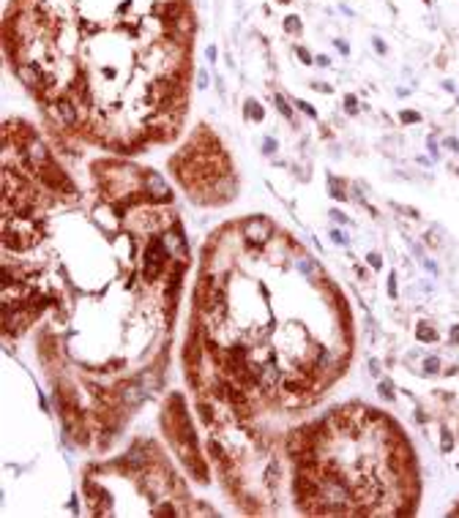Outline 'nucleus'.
Masks as SVG:
<instances>
[{"label": "nucleus", "instance_id": "nucleus-1", "mask_svg": "<svg viewBox=\"0 0 459 518\" xmlns=\"http://www.w3.org/2000/svg\"><path fill=\"white\" fill-rule=\"evenodd\" d=\"M164 267H167V249L162 245V240H150L145 245V265H142L145 281H156Z\"/></svg>", "mask_w": 459, "mask_h": 518}, {"label": "nucleus", "instance_id": "nucleus-2", "mask_svg": "<svg viewBox=\"0 0 459 518\" xmlns=\"http://www.w3.org/2000/svg\"><path fill=\"white\" fill-rule=\"evenodd\" d=\"M271 232H273V227L268 224V221H263V218H249L246 224H243V235H246V240L257 243V245H265L268 240H271Z\"/></svg>", "mask_w": 459, "mask_h": 518}, {"label": "nucleus", "instance_id": "nucleus-3", "mask_svg": "<svg viewBox=\"0 0 459 518\" xmlns=\"http://www.w3.org/2000/svg\"><path fill=\"white\" fill-rule=\"evenodd\" d=\"M52 115L58 117L60 123H66V126H74L77 120H80V109H77V104L71 101V98H58L52 104Z\"/></svg>", "mask_w": 459, "mask_h": 518}, {"label": "nucleus", "instance_id": "nucleus-4", "mask_svg": "<svg viewBox=\"0 0 459 518\" xmlns=\"http://www.w3.org/2000/svg\"><path fill=\"white\" fill-rule=\"evenodd\" d=\"M145 194L148 196H153V199H170V188H167V183L162 180V175H156V172H148L145 175Z\"/></svg>", "mask_w": 459, "mask_h": 518}, {"label": "nucleus", "instance_id": "nucleus-5", "mask_svg": "<svg viewBox=\"0 0 459 518\" xmlns=\"http://www.w3.org/2000/svg\"><path fill=\"white\" fill-rule=\"evenodd\" d=\"M246 109H249L246 115L251 117V120H263V107H260L257 101H249V104H246Z\"/></svg>", "mask_w": 459, "mask_h": 518}, {"label": "nucleus", "instance_id": "nucleus-6", "mask_svg": "<svg viewBox=\"0 0 459 518\" xmlns=\"http://www.w3.org/2000/svg\"><path fill=\"white\" fill-rule=\"evenodd\" d=\"M418 338H421V341H434V338H438V333H434L429 325H421V328H418Z\"/></svg>", "mask_w": 459, "mask_h": 518}, {"label": "nucleus", "instance_id": "nucleus-7", "mask_svg": "<svg viewBox=\"0 0 459 518\" xmlns=\"http://www.w3.org/2000/svg\"><path fill=\"white\" fill-rule=\"evenodd\" d=\"M273 101H276V107H279V112H282V115H284V117H287V120H290V117H292V109L287 107V101H284L282 95H273Z\"/></svg>", "mask_w": 459, "mask_h": 518}, {"label": "nucleus", "instance_id": "nucleus-8", "mask_svg": "<svg viewBox=\"0 0 459 518\" xmlns=\"http://www.w3.org/2000/svg\"><path fill=\"white\" fill-rule=\"evenodd\" d=\"M424 368H426V371H429V374H434V371H438V368H440V360H438V357H426Z\"/></svg>", "mask_w": 459, "mask_h": 518}, {"label": "nucleus", "instance_id": "nucleus-9", "mask_svg": "<svg viewBox=\"0 0 459 518\" xmlns=\"http://www.w3.org/2000/svg\"><path fill=\"white\" fill-rule=\"evenodd\" d=\"M380 393H383L385 398H394V385H391L388 379H385V382H380Z\"/></svg>", "mask_w": 459, "mask_h": 518}, {"label": "nucleus", "instance_id": "nucleus-10", "mask_svg": "<svg viewBox=\"0 0 459 518\" xmlns=\"http://www.w3.org/2000/svg\"><path fill=\"white\" fill-rule=\"evenodd\" d=\"M451 448H454V439L448 436V431H443V445H440V450H443V453H448Z\"/></svg>", "mask_w": 459, "mask_h": 518}, {"label": "nucleus", "instance_id": "nucleus-11", "mask_svg": "<svg viewBox=\"0 0 459 518\" xmlns=\"http://www.w3.org/2000/svg\"><path fill=\"white\" fill-rule=\"evenodd\" d=\"M298 107L304 109V112L309 115V117H314V115H317V112H314V107H312V104H306V101H298Z\"/></svg>", "mask_w": 459, "mask_h": 518}, {"label": "nucleus", "instance_id": "nucleus-12", "mask_svg": "<svg viewBox=\"0 0 459 518\" xmlns=\"http://www.w3.org/2000/svg\"><path fill=\"white\" fill-rule=\"evenodd\" d=\"M402 120H405V123H418L421 117H418L416 112H402Z\"/></svg>", "mask_w": 459, "mask_h": 518}, {"label": "nucleus", "instance_id": "nucleus-13", "mask_svg": "<svg viewBox=\"0 0 459 518\" xmlns=\"http://www.w3.org/2000/svg\"><path fill=\"white\" fill-rule=\"evenodd\" d=\"M369 265L375 267V270H377L380 265H383V262H380V254H369Z\"/></svg>", "mask_w": 459, "mask_h": 518}, {"label": "nucleus", "instance_id": "nucleus-14", "mask_svg": "<svg viewBox=\"0 0 459 518\" xmlns=\"http://www.w3.org/2000/svg\"><path fill=\"white\" fill-rule=\"evenodd\" d=\"M388 292H391V298H397V276L391 273V281H388Z\"/></svg>", "mask_w": 459, "mask_h": 518}, {"label": "nucleus", "instance_id": "nucleus-15", "mask_svg": "<svg viewBox=\"0 0 459 518\" xmlns=\"http://www.w3.org/2000/svg\"><path fill=\"white\" fill-rule=\"evenodd\" d=\"M287 30L292 33V30H301V25H298V17H290L287 19Z\"/></svg>", "mask_w": 459, "mask_h": 518}, {"label": "nucleus", "instance_id": "nucleus-16", "mask_svg": "<svg viewBox=\"0 0 459 518\" xmlns=\"http://www.w3.org/2000/svg\"><path fill=\"white\" fill-rule=\"evenodd\" d=\"M197 82H200V87H205V85H208V74H205V71H200V79H197Z\"/></svg>", "mask_w": 459, "mask_h": 518}, {"label": "nucleus", "instance_id": "nucleus-17", "mask_svg": "<svg viewBox=\"0 0 459 518\" xmlns=\"http://www.w3.org/2000/svg\"><path fill=\"white\" fill-rule=\"evenodd\" d=\"M372 44H375V50H377V52H385V44L380 41V38H375V41H372Z\"/></svg>", "mask_w": 459, "mask_h": 518}, {"label": "nucleus", "instance_id": "nucleus-18", "mask_svg": "<svg viewBox=\"0 0 459 518\" xmlns=\"http://www.w3.org/2000/svg\"><path fill=\"white\" fill-rule=\"evenodd\" d=\"M446 145H448L451 150H456V153H459V142H456V139H446Z\"/></svg>", "mask_w": 459, "mask_h": 518}, {"label": "nucleus", "instance_id": "nucleus-19", "mask_svg": "<svg viewBox=\"0 0 459 518\" xmlns=\"http://www.w3.org/2000/svg\"><path fill=\"white\" fill-rule=\"evenodd\" d=\"M336 50L342 52V55H347V52H350V50H347V44H345V41H336Z\"/></svg>", "mask_w": 459, "mask_h": 518}, {"label": "nucleus", "instance_id": "nucleus-20", "mask_svg": "<svg viewBox=\"0 0 459 518\" xmlns=\"http://www.w3.org/2000/svg\"><path fill=\"white\" fill-rule=\"evenodd\" d=\"M273 147H276V142H273V139H265V153H271Z\"/></svg>", "mask_w": 459, "mask_h": 518}, {"label": "nucleus", "instance_id": "nucleus-21", "mask_svg": "<svg viewBox=\"0 0 459 518\" xmlns=\"http://www.w3.org/2000/svg\"><path fill=\"white\" fill-rule=\"evenodd\" d=\"M334 240H336V243H347V237H345L342 232H334Z\"/></svg>", "mask_w": 459, "mask_h": 518}, {"label": "nucleus", "instance_id": "nucleus-22", "mask_svg": "<svg viewBox=\"0 0 459 518\" xmlns=\"http://www.w3.org/2000/svg\"><path fill=\"white\" fill-rule=\"evenodd\" d=\"M298 55H301V60H306V63L312 60V58H309V52H306V50H298Z\"/></svg>", "mask_w": 459, "mask_h": 518}, {"label": "nucleus", "instance_id": "nucleus-23", "mask_svg": "<svg viewBox=\"0 0 459 518\" xmlns=\"http://www.w3.org/2000/svg\"><path fill=\"white\" fill-rule=\"evenodd\" d=\"M347 107H350V112H355V98L353 95H347Z\"/></svg>", "mask_w": 459, "mask_h": 518}]
</instances>
